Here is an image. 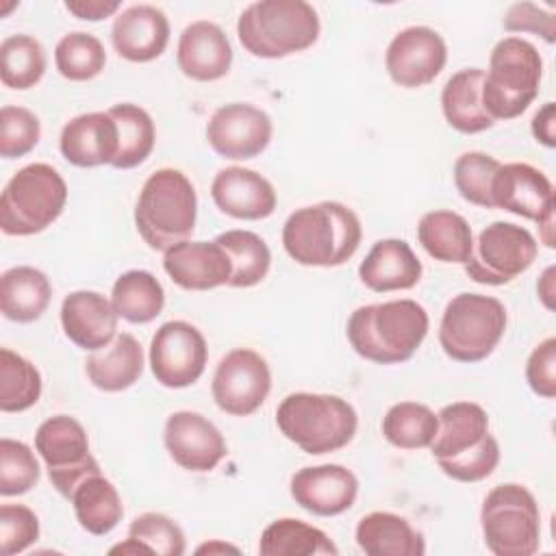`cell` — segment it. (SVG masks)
Segmentation results:
<instances>
[{"mask_svg": "<svg viewBox=\"0 0 556 556\" xmlns=\"http://www.w3.org/2000/svg\"><path fill=\"white\" fill-rule=\"evenodd\" d=\"M426 308L408 298L358 306L348 319V341L352 350L376 365L408 361L428 334Z\"/></svg>", "mask_w": 556, "mask_h": 556, "instance_id": "obj_2", "label": "cell"}, {"mask_svg": "<svg viewBox=\"0 0 556 556\" xmlns=\"http://www.w3.org/2000/svg\"><path fill=\"white\" fill-rule=\"evenodd\" d=\"M35 450L46 463L52 486L67 500L87 476L100 473L87 430L70 415L48 417L35 432Z\"/></svg>", "mask_w": 556, "mask_h": 556, "instance_id": "obj_11", "label": "cell"}, {"mask_svg": "<svg viewBox=\"0 0 556 556\" xmlns=\"http://www.w3.org/2000/svg\"><path fill=\"white\" fill-rule=\"evenodd\" d=\"M109 115L117 124V156L111 163L115 169H132L141 165L154 150L156 130L150 113L137 104L122 102L109 109Z\"/></svg>", "mask_w": 556, "mask_h": 556, "instance_id": "obj_35", "label": "cell"}, {"mask_svg": "<svg viewBox=\"0 0 556 556\" xmlns=\"http://www.w3.org/2000/svg\"><path fill=\"white\" fill-rule=\"evenodd\" d=\"M89 382L106 393H117L132 387L143 374V348L130 332L117 337L102 350H96L85 361Z\"/></svg>", "mask_w": 556, "mask_h": 556, "instance_id": "obj_26", "label": "cell"}, {"mask_svg": "<svg viewBox=\"0 0 556 556\" xmlns=\"http://www.w3.org/2000/svg\"><path fill=\"white\" fill-rule=\"evenodd\" d=\"M437 428V413L419 402H397L382 417L384 439L400 450L430 447Z\"/></svg>", "mask_w": 556, "mask_h": 556, "instance_id": "obj_38", "label": "cell"}, {"mask_svg": "<svg viewBox=\"0 0 556 556\" xmlns=\"http://www.w3.org/2000/svg\"><path fill=\"white\" fill-rule=\"evenodd\" d=\"M119 0H67L65 9L76 15L78 20L87 22H100L104 17H111L119 11Z\"/></svg>", "mask_w": 556, "mask_h": 556, "instance_id": "obj_49", "label": "cell"}, {"mask_svg": "<svg viewBox=\"0 0 556 556\" xmlns=\"http://www.w3.org/2000/svg\"><path fill=\"white\" fill-rule=\"evenodd\" d=\"M117 124L109 111H93L72 117L59 137L63 159L76 167L111 165L117 156Z\"/></svg>", "mask_w": 556, "mask_h": 556, "instance_id": "obj_24", "label": "cell"}, {"mask_svg": "<svg viewBox=\"0 0 556 556\" xmlns=\"http://www.w3.org/2000/svg\"><path fill=\"white\" fill-rule=\"evenodd\" d=\"M83 530L93 536L109 534L124 517L122 497L111 480L102 473L87 476L70 497Z\"/></svg>", "mask_w": 556, "mask_h": 556, "instance_id": "obj_32", "label": "cell"}, {"mask_svg": "<svg viewBox=\"0 0 556 556\" xmlns=\"http://www.w3.org/2000/svg\"><path fill=\"white\" fill-rule=\"evenodd\" d=\"M356 545L367 556H424L426 541L402 515L374 510L356 523Z\"/></svg>", "mask_w": 556, "mask_h": 556, "instance_id": "obj_27", "label": "cell"}, {"mask_svg": "<svg viewBox=\"0 0 556 556\" xmlns=\"http://www.w3.org/2000/svg\"><path fill=\"white\" fill-rule=\"evenodd\" d=\"M447 61L445 39L430 26H408L393 35L384 52L389 78L404 87L417 89L432 83Z\"/></svg>", "mask_w": 556, "mask_h": 556, "instance_id": "obj_15", "label": "cell"}, {"mask_svg": "<svg viewBox=\"0 0 556 556\" xmlns=\"http://www.w3.org/2000/svg\"><path fill=\"white\" fill-rule=\"evenodd\" d=\"M500 463V443L489 432L478 445L452 456L437 460L439 469L456 482H480L489 478Z\"/></svg>", "mask_w": 556, "mask_h": 556, "instance_id": "obj_44", "label": "cell"}, {"mask_svg": "<svg viewBox=\"0 0 556 556\" xmlns=\"http://www.w3.org/2000/svg\"><path fill=\"white\" fill-rule=\"evenodd\" d=\"M417 241L428 252V256L441 263L465 265L473 248L469 222L447 208L428 211L421 215L417 224Z\"/></svg>", "mask_w": 556, "mask_h": 556, "instance_id": "obj_31", "label": "cell"}, {"mask_svg": "<svg viewBox=\"0 0 556 556\" xmlns=\"http://www.w3.org/2000/svg\"><path fill=\"white\" fill-rule=\"evenodd\" d=\"M54 63L63 78L85 83L104 70L106 50L96 35L74 30L59 39L54 48Z\"/></svg>", "mask_w": 556, "mask_h": 556, "instance_id": "obj_40", "label": "cell"}, {"mask_svg": "<svg viewBox=\"0 0 556 556\" xmlns=\"http://www.w3.org/2000/svg\"><path fill=\"white\" fill-rule=\"evenodd\" d=\"M211 198L224 215L245 222L269 217L278 202L274 185L263 174L241 165H230L215 174Z\"/></svg>", "mask_w": 556, "mask_h": 556, "instance_id": "obj_19", "label": "cell"}, {"mask_svg": "<svg viewBox=\"0 0 556 556\" xmlns=\"http://www.w3.org/2000/svg\"><path fill=\"white\" fill-rule=\"evenodd\" d=\"M484 545L495 556H532L541 543V510L517 482L493 486L480 508Z\"/></svg>", "mask_w": 556, "mask_h": 556, "instance_id": "obj_9", "label": "cell"}, {"mask_svg": "<svg viewBox=\"0 0 556 556\" xmlns=\"http://www.w3.org/2000/svg\"><path fill=\"white\" fill-rule=\"evenodd\" d=\"M319 15L304 0H258L237 20V37L258 59H285L319 39Z\"/></svg>", "mask_w": 556, "mask_h": 556, "instance_id": "obj_4", "label": "cell"}, {"mask_svg": "<svg viewBox=\"0 0 556 556\" xmlns=\"http://www.w3.org/2000/svg\"><path fill=\"white\" fill-rule=\"evenodd\" d=\"M500 165L502 163L486 152H463L454 163V185L460 198L482 208H495L491 187Z\"/></svg>", "mask_w": 556, "mask_h": 556, "instance_id": "obj_41", "label": "cell"}, {"mask_svg": "<svg viewBox=\"0 0 556 556\" xmlns=\"http://www.w3.org/2000/svg\"><path fill=\"white\" fill-rule=\"evenodd\" d=\"M198 554H213V552H239L235 545H228V543H219V541H213V543H204V545H200L198 549H195Z\"/></svg>", "mask_w": 556, "mask_h": 556, "instance_id": "obj_52", "label": "cell"}, {"mask_svg": "<svg viewBox=\"0 0 556 556\" xmlns=\"http://www.w3.org/2000/svg\"><path fill=\"white\" fill-rule=\"evenodd\" d=\"M278 430L302 452L321 456L345 447L358 428L354 406L330 393H289L276 408Z\"/></svg>", "mask_w": 556, "mask_h": 556, "instance_id": "obj_5", "label": "cell"}, {"mask_svg": "<svg viewBox=\"0 0 556 556\" xmlns=\"http://www.w3.org/2000/svg\"><path fill=\"white\" fill-rule=\"evenodd\" d=\"M526 380L528 387L545 397H556V339L547 337L541 341L526 361Z\"/></svg>", "mask_w": 556, "mask_h": 556, "instance_id": "obj_48", "label": "cell"}, {"mask_svg": "<svg viewBox=\"0 0 556 556\" xmlns=\"http://www.w3.org/2000/svg\"><path fill=\"white\" fill-rule=\"evenodd\" d=\"M532 137L543 143L545 148H554L556 146V104L554 102H545L532 117Z\"/></svg>", "mask_w": 556, "mask_h": 556, "instance_id": "obj_50", "label": "cell"}, {"mask_svg": "<svg viewBox=\"0 0 556 556\" xmlns=\"http://www.w3.org/2000/svg\"><path fill=\"white\" fill-rule=\"evenodd\" d=\"M424 267L404 239H380L358 265L361 282L376 291H406L421 280Z\"/></svg>", "mask_w": 556, "mask_h": 556, "instance_id": "obj_25", "label": "cell"}, {"mask_svg": "<svg viewBox=\"0 0 556 556\" xmlns=\"http://www.w3.org/2000/svg\"><path fill=\"white\" fill-rule=\"evenodd\" d=\"M208 361L204 334L189 321H165L150 341V369L159 384L185 389L195 384Z\"/></svg>", "mask_w": 556, "mask_h": 556, "instance_id": "obj_14", "label": "cell"}, {"mask_svg": "<svg viewBox=\"0 0 556 556\" xmlns=\"http://www.w3.org/2000/svg\"><path fill=\"white\" fill-rule=\"evenodd\" d=\"M198 195L193 182L174 167L152 172L135 204V226L148 248L165 252L187 241L195 228Z\"/></svg>", "mask_w": 556, "mask_h": 556, "instance_id": "obj_3", "label": "cell"}, {"mask_svg": "<svg viewBox=\"0 0 556 556\" xmlns=\"http://www.w3.org/2000/svg\"><path fill=\"white\" fill-rule=\"evenodd\" d=\"M543 61L534 43L517 35L500 39L482 80V106L493 122L519 117L539 96Z\"/></svg>", "mask_w": 556, "mask_h": 556, "instance_id": "obj_6", "label": "cell"}, {"mask_svg": "<svg viewBox=\"0 0 556 556\" xmlns=\"http://www.w3.org/2000/svg\"><path fill=\"white\" fill-rule=\"evenodd\" d=\"M117 319L111 300L91 289L72 291L61 302L65 337L87 352L102 350L117 337Z\"/></svg>", "mask_w": 556, "mask_h": 556, "instance_id": "obj_21", "label": "cell"}, {"mask_svg": "<svg viewBox=\"0 0 556 556\" xmlns=\"http://www.w3.org/2000/svg\"><path fill=\"white\" fill-rule=\"evenodd\" d=\"M361 239L358 215L334 200L295 208L282 226L285 252L304 267H339L356 254Z\"/></svg>", "mask_w": 556, "mask_h": 556, "instance_id": "obj_1", "label": "cell"}, {"mask_svg": "<svg viewBox=\"0 0 556 556\" xmlns=\"http://www.w3.org/2000/svg\"><path fill=\"white\" fill-rule=\"evenodd\" d=\"M163 443L178 467L195 473L213 471L228 454L219 428L193 410H176L167 417Z\"/></svg>", "mask_w": 556, "mask_h": 556, "instance_id": "obj_17", "label": "cell"}, {"mask_svg": "<svg viewBox=\"0 0 556 556\" xmlns=\"http://www.w3.org/2000/svg\"><path fill=\"white\" fill-rule=\"evenodd\" d=\"M539 254L534 235L510 222H493L480 230L465 263L467 276L478 285H508L532 267Z\"/></svg>", "mask_w": 556, "mask_h": 556, "instance_id": "obj_10", "label": "cell"}, {"mask_svg": "<svg viewBox=\"0 0 556 556\" xmlns=\"http://www.w3.org/2000/svg\"><path fill=\"white\" fill-rule=\"evenodd\" d=\"M39 539V519L24 504L0 506V552L13 556L26 552Z\"/></svg>", "mask_w": 556, "mask_h": 556, "instance_id": "obj_46", "label": "cell"}, {"mask_svg": "<svg viewBox=\"0 0 556 556\" xmlns=\"http://www.w3.org/2000/svg\"><path fill=\"white\" fill-rule=\"evenodd\" d=\"M111 304L117 317L130 324H148L161 315L165 291L154 274L146 269H128L113 282Z\"/></svg>", "mask_w": 556, "mask_h": 556, "instance_id": "obj_33", "label": "cell"}, {"mask_svg": "<svg viewBox=\"0 0 556 556\" xmlns=\"http://www.w3.org/2000/svg\"><path fill=\"white\" fill-rule=\"evenodd\" d=\"M232 263L228 287L248 289L258 285L271 267V252L265 239L252 230H226L215 237Z\"/></svg>", "mask_w": 556, "mask_h": 556, "instance_id": "obj_36", "label": "cell"}, {"mask_svg": "<svg viewBox=\"0 0 556 556\" xmlns=\"http://www.w3.org/2000/svg\"><path fill=\"white\" fill-rule=\"evenodd\" d=\"M41 137L39 117L24 106L0 109V154L4 159H20L28 154Z\"/></svg>", "mask_w": 556, "mask_h": 556, "instance_id": "obj_45", "label": "cell"}, {"mask_svg": "<svg viewBox=\"0 0 556 556\" xmlns=\"http://www.w3.org/2000/svg\"><path fill=\"white\" fill-rule=\"evenodd\" d=\"M289 491L300 508L317 517H337L354 506L358 480L348 467L326 463L298 469L291 476Z\"/></svg>", "mask_w": 556, "mask_h": 556, "instance_id": "obj_18", "label": "cell"}, {"mask_svg": "<svg viewBox=\"0 0 556 556\" xmlns=\"http://www.w3.org/2000/svg\"><path fill=\"white\" fill-rule=\"evenodd\" d=\"M41 374L22 354L0 350V410L22 413L35 406L41 397Z\"/></svg>", "mask_w": 556, "mask_h": 556, "instance_id": "obj_39", "label": "cell"}, {"mask_svg": "<svg viewBox=\"0 0 556 556\" xmlns=\"http://www.w3.org/2000/svg\"><path fill=\"white\" fill-rule=\"evenodd\" d=\"M508 324L506 306L482 293L454 295L441 315L439 343L458 363H480L493 354Z\"/></svg>", "mask_w": 556, "mask_h": 556, "instance_id": "obj_8", "label": "cell"}, {"mask_svg": "<svg viewBox=\"0 0 556 556\" xmlns=\"http://www.w3.org/2000/svg\"><path fill=\"white\" fill-rule=\"evenodd\" d=\"M163 269L180 289L208 291L228 285L232 263L217 241H180L163 252Z\"/></svg>", "mask_w": 556, "mask_h": 556, "instance_id": "obj_20", "label": "cell"}, {"mask_svg": "<svg viewBox=\"0 0 556 556\" xmlns=\"http://www.w3.org/2000/svg\"><path fill=\"white\" fill-rule=\"evenodd\" d=\"M536 291H539V298L543 300V304L552 311L554 308V267H547L543 271V276L539 278Z\"/></svg>", "mask_w": 556, "mask_h": 556, "instance_id": "obj_51", "label": "cell"}, {"mask_svg": "<svg viewBox=\"0 0 556 556\" xmlns=\"http://www.w3.org/2000/svg\"><path fill=\"white\" fill-rule=\"evenodd\" d=\"M46 50L33 35H9L0 43V80L9 89H30L46 74Z\"/></svg>", "mask_w": 556, "mask_h": 556, "instance_id": "obj_37", "label": "cell"}, {"mask_svg": "<svg viewBox=\"0 0 556 556\" xmlns=\"http://www.w3.org/2000/svg\"><path fill=\"white\" fill-rule=\"evenodd\" d=\"M271 391V371L267 361L250 350L235 348L222 356L215 367L211 393L219 410L232 417L256 413Z\"/></svg>", "mask_w": 556, "mask_h": 556, "instance_id": "obj_12", "label": "cell"}, {"mask_svg": "<svg viewBox=\"0 0 556 556\" xmlns=\"http://www.w3.org/2000/svg\"><path fill=\"white\" fill-rule=\"evenodd\" d=\"M41 469L35 452L24 443L9 437L0 439V495H24L39 482Z\"/></svg>", "mask_w": 556, "mask_h": 556, "instance_id": "obj_42", "label": "cell"}, {"mask_svg": "<svg viewBox=\"0 0 556 556\" xmlns=\"http://www.w3.org/2000/svg\"><path fill=\"white\" fill-rule=\"evenodd\" d=\"M258 552L263 556H330V554L334 556L339 554L337 545L324 530L293 517H282L271 521L261 532Z\"/></svg>", "mask_w": 556, "mask_h": 556, "instance_id": "obj_34", "label": "cell"}, {"mask_svg": "<svg viewBox=\"0 0 556 556\" xmlns=\"http://www.w3.org/2000/svg\"><path fill=\"white\" fill-rule=\"evenodd\" d=\"M502 24L508 33H534L547 43L556 41V15L534 2L510 4Z\"/></svg>", "mask_w": 556, "mask_h": 556, "instance_id": "obj_47", "label": "cell"}, {"mask_svg": "<svg viewBox=\"0 0 556 556\" xmlns=\"http://www.w3.org/2000/svg\"><path fill=\"white\" fill-rule=\"evenodd\" d=\"M111 41L115 52L130 63L154 61L169 43V20L154 4H132L115 15Z\"/></svg>", "mask_w": 556, "mask_h": 556, "instance_id": "obj_23", "label": "cell"}, {"mask_svg": "<svg viewBox=\"0 0 556 556\" xmlns=\"http://www.w3.org/2000/svg\"><path fill=\"white\" fill-rule=\"evenodd\" d=\"M439 428L430 443V452L437 460L452 458L473 445H478L489 434V415L476 402H452L439 413Z\"/></svg>", "mask_w": 556, "mask_h": 556, "instance_id": "obj_30", "label": "cell"}, {"mask_svg": "<svg viewBox=\"0 0 556 556\" xmlns=\"http://www.w3.org/2000/svg\"><path fill=\"white\" fill-rule=\"evenodd\" d=\"M493 206L539 224L541 241L554 248V187L552 180L530 163L500 165L493 187Z\"/></svg>", "mask_w": 556, "mask_h": 556, "instance_id": "obj_13", "label": "cell"}, {"mask_svg": "<svg viewBox=\"0 0 556 556\" xmlns=\"http://www.w3.org/2000/svg\"><path fill=\"white\" fill-rule=\"evenodd\" d=\"M482 67H465L452 74L441 91L443 117L463 135L484 132L495 124L482 106Z\"/></svg>", "mask_w": 556, "mask_h": 556, "instance_id": "obj_28", "label": "cell"}, {"mask_svg": "<svg viewBox=\"0 0 556 556\" xmlns=\"http://www.w3.org/2000/svg\"><path fill=\"white\" fill-rule=\"evenodd\" d=\"M67 202L63 176L48 163L17 169L0 195V228L11 237H30L52 226Z\"/></svg>", "mask_w": 556, "mask_h": 556, "instance_id": "obj_7", "label": "cell"}, {"mask_svg": "<svg viewBox=\"0 0 556 556\" xmlns=\"http://www.w3.org/2000/svg\"><path fill=\"white\" fill-rule=\"evenodd\" d=\"M176 63L187 78L213 83L230 72L232 46L222 26L208 20H198L180 33Z\"/></svg>", "mask_w": 556, "mask_h": 556, "instance_id": "obj_22", "label": "cell"}, {"mask_svg": "<svg viewBox=\"0 0 556 556\" xmlns=\"http://www.w3.org/2000/svg\"><path fill=\"white\" fill-rule=\"evenodd\" d=\"M128 536L143 543L150 554L161 556H182L185 534L180 526L163 513H141L128 526Z\"/></svg>", "mask_w": 556, "mask_h": 556, "instance_id": "obj_43", "label": "cell"}, {"mask_svg": "<svg viewBox=\"0 0 556 556\" xmlns=\"http://www.w3.org/2000/svg\"><path fill=\"white\" fill-rule=\"evenodd\" d=\"M52 300L48 276L30 265H17L0 278V311L7 319L30 324L39 319Z\"/></svg>", "mask_w": 556, "mask_h": 556, "instance_id": "obj_29", "label": "cell"}, {"mask_svg": "<svg viewBox=\"0 0 556 556\" xmlns=\"http://www.w3.org/2000/svg\"><path fill=\"white\" fill-rule=\"evenodd\" d=\"M271 117L248 102H230L219 106L206 124V141L230 161H248L258 156L271 141Z\"/></svg>", "mask_w": 556, "mask_h": 556, "instance_id": "obj_16", "label": "cell"}]
</instances>
